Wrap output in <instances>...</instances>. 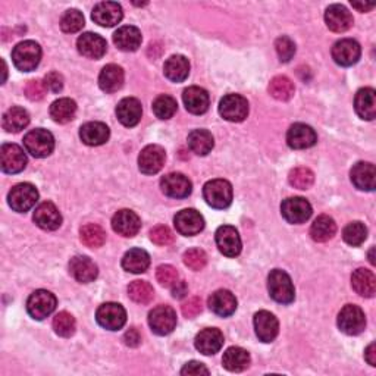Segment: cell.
<instances>
[{
  "instance_id": "obj_33",
  "label": "cell",
  "mask_w": 376,
  "mask_h": 376,
  "mask_svg": "<svg viewBox=\"0 0 376 376\" xmlns=\"http://www.w3.org/2000/svg\"><path fill=\"white\" fill-rule=\"evenodd\" d=\"M355 108L362 119L372 121L376 117V93L373 88H362L355 99Z\"/></svg>"
},
{
  "instance_id": "obj_7",
  "label": "cell",
  "mask_w": 376,
  "mask_h": 376,
  "mask_svg": "<svg viewBox=\"0 0 376 376\" xmlns=\"http://www.w3.org/2000/svg\"><path fill=\"white\" fill-rule=\"evenodd\" d=\"M56 309V297L46 290H37L30 295L27 301V310L30 316L36 321H43L48 316H50Z\"/></svg>"
},
{
  "instance_id": "obj_31",
  "label": "cell",
  "mask_w": 376,
  "mask_h": 376,
  "mask_svg": "<svg viewBox=\"0 0 376 376\" xmlns=\"http://www.w3.org/2000/svg\"><path fill=\"white\" fill-rule=\"evenodd\" d=\"M110 131L103 122H87L79 130V139L87 146H101L109 140Z\"/></svg>"
},
{
  "instance_id": "obj_12",
  "label": "cell",
  "mask_w": 376,
  "mask_h": 376,
  "mask_svg": "<svg viewBox=\"0 0 376 376\" xmlns=\"http://www.w3.org/2000/svg\"><path fill=\"white\" fill-rule=\"evenodd\" d=\"M0 165L5 174H18L27 165V156L19 146L3 144L0 149Z\"/></svg>"
},
{
  "instance_id": "obj_50",
  "label": "cell",
  "mask_w": 376,
  "mask_h": 376,
  "mask_svg": "<svg viewBox=\"0 0 376 376\" xmlns=\"http://www.w3.org/2000/svg\"><path fill=\"white\" fill-rule=\"evenodd\" d=\"M84 27V15L77 9L66 10L61 19V28L63 32H77Z\"/></svg>"
},
{
  "instance_id": "obj_14",
  "label": "cell",
  "mask_w": 376,
  "mask_h": 376,
  "mask_svg": "<svg viewBox=\"0 0 376 376\" xmlns=\"http://www.w3.org/2000/svg\"><path fill=\"white\" fill-rule=\"evenodd\" d=\"M216 244L226 257H235L241 253V238L234 226L224 225L216 231Z\"/></svg>"
},
{
  "instance_id": "obj_37",
  "label": "cell",
  "mask_w": 376,
  "mask_h": 376,
  "mask_svg": "<svg viewBox=\"0 0 376 376\" xmlns=\"http://www.w3.org/2000/svg\"><path fill=\"white\" fill-rule=\"evenodd\" d=\"M150 266V256L146 250L131 248L122 259V268L131 273H143Z\"/></svg>"
},
{
  "instance_id": "obj_62",
  "label": "cell",
  "mask_w": 376,
  "mask_h": 376,
  "mask_svg": "<svg viewBox=\"0 0 376 376\" xmlns=\"http://www.w3.org/2000/svg\"><path fill=\"white\" fill-rule=\"evenodd\" d=\"M373 3H353V8H356L359 9L360 12H368V10L373 9Z\"/></svg>"
},
{
  "instance_id": "obj_19",
  "label": "cell",
  "mask_w": 376,
  "mask_h": 376,
  "mask_svg": "<svg viewBox=\"0 0 376 376\" xmlns=\"http://www.w3.org/2000/svg\"><path fill=\"white\" fill-rule=\"evenodd\" d=\"M317 141L316 132L312 127L306 123H294L293 127L287 132V143L291 149L301 150L309 149V147L315 146Z\"/></svg>"
},
{
  "instance_id": "obj_46",
  "label": "cell",
  "mask_w": 376,
  "mask_h": 376,
  "mask_svg": "<svg viewBox=\"0 0 376 376\" xmlns=\"http://www.w3.org/2000/svg\"><path fill=\"white\" fill-rule=\"evenodd\" d=\"M53 329L59 337H63V338L72 337L75 334V329H77L74 316L68 312L58 313L53 319Z\"/></svg>"
},
{
  "instance_id": "obj_15",
  "label": "cell",
  "mask_w": 376,
  "mask_h": 376,
  "mask_svg": "<svg viewBox=\"0 0 376 376\" xmlns=\"http://www.w3.org/2000/svg\"><path fill=\"white\" fill-rule=\"evenodd\" d=\"M174 222H175L177 231L181 235H186V237L197 235L199 232L203 231L204 228L203 216L195 209H186V210L178 212Z\"/></svg>"
},
{
  "instance_id": "obj_11",
  "label": "cell",
  "mask_w": 376,
  "mask_h": 376,
  "mask_svg": "<svg viewBox=\"0 0 376 376\" xmlns=\"http://www.w3.org/2000/svg\"><path fill=\"white\" fill-rule=\"evenodd\" d=\"M281 213L290 224H303L312 216V206L303 197H291L282 201Z\"/></svg>"
},
{
  "instance_id": "obj_20",
  "label": "cell",
  "mask_w": 376,
  "mask_h": 376,
  "mask_svg": "<svg viewBox=\"0 0 376 376\" xmlns=\"http://www.w3.org/2000/svg\"><path fill=\"white\" fill-rule=\"evenodd\" d=\"M113 231L118 232L122 237H134L140 231L141 221L139 215L128 209L119 210L112 219Z\"/></svg>"
},
{
  "instance_id": "obj_44",
  "label": "cell",
  "mask_w": 376,
  "mask_h": 376,
  "mask_svg": "<svg viewBox=\"0 0 376 376\" xmlns=\"http://www.w3.org/2000/svg\"><path fill=\"white\" fill-rule=\"evenodd\" d=\"M294 84L290 78L286 75H278L275 78H272V81L269 84V93L272 97H275L277 100L281 101H287L294 96Z\"/></svg>"
},
{
  "instance_id": "obj_24",
  "label": "cell",
  "mask_w": 376,
  "mask_h": 376,
  "mask_svg": "<svg viewBox=\"0 0 376 376\" xmlns=\"http://www.w3.org/2000/svg\"><path fill=\"white\" fill-rule=\"evenodd\" d=\"M196 348L204 356H212L224 346V334L216 328H206L196 337Z\"/></svg>"
},
{
  "instance_id": "obj_32",
  "label": "cell",
  "mask_w": 376,
  "mask_h": 376,
  "mask_svg": "<svg viewBox=\"0 0 376 376\" xmlns=\"http://www.w3.org/2000/svg\"><path fill=\"white\" fill-rule=\"evenodd\" d=\"M141 32L137 27L125 26L121 27L113 34V43L118 46L122 52H135L141 44Z\"/></svg>"
},
{
  "instance_id": "obj_21",
  "label": "cell",
  "mask_w": 376,
  "mask_h": 376,
  "mask_svg": "<svg viewBox=\"0 0 376 376\" xmlns=\"http://www.w3.org/2000/svg\"><path fill=\"white\" fill-rule=\"evenodd\" d=\"M122 17V8L115 2H101L96 5V8L93 9V15H91L96 24L108 28L119 24Z\"/></svg>"
},
{
  "instance_id": "obj_9",
  "label": "cell",
  "mask_w": 376,
  "mask_h": 376,
  "mask_svg": "<svg viewBox=\"0 0 376 376\" xmlns=\"http://www.w3.org/2000/svg\"><path fill=\"white\" fill-rule=\"evenodd\" d=\"M149 325L157 335H168L177 326V313L170 306H157L149 313Z\"/></svg>"
},
{
  "instance_id": "obj_51",
  "label": "cell",
  "mask_w": 376,
  "mask_h": 376,
  "mask_svg": "<svg viewBox=\"0 0 376 376\" xmlns=\"http://www.w3.org/2000/svg\"><path fill=\"white\" fill-rule=\"evenodd\" d=\"M184 264L191 270H201L208 264V256L200 248H191L184 253Z\"/></svg>"
},
{
  "instance_id": "obj_2",
  "label": "cell",
  "mask_w": 376,
  "mask_h": 376,
  "mask_svg": "<svg viewBox=\"0 0 376 376\" xmlns=\"http://www.w3.org/2000/svg\"><path fill=\"white\" fill-rule=\"evenodd\" d=\"M12 61L17 70L22 72H31L36 70L41 61V48L40 44L27 40L15 46L12 52Z\"/></svg>"
},
{
  "instance_id": "obj_26",
  "label": "cell",
  "mask_w": 376,
  "mask_h": 376,
  "mask_svg": "<svg viewBox=\"0 0 376 376\" xmlns=\"http://www.w3.org/2000/svg\"><path fill=\"white\" fill-rule=\"evenodd\" d=\"M325 22L331 31L344 32L353 26V17L346 6L333 5L326 9Z\"/></svg>"
},
{
  "instance_id": "obj_36",
  "label": "cell",
  "mask_w": 376,
  "mask_h": 376,
  "mask_svg": "<svg viewBox=\"0 0 376 376\" xmlns=\"http://www.w3.org/2000/svg\"><path fill=\"white\" fill-rule=\"evenodd\" d=\"M164 71L168 79L172 83H182L190 74V63L186 56L175 55L165 62Z\"/></svg>"
},
{
  "instance_id": "obj_38",
  "label": "cell",
  "mask_w": 376,
  "mask_h": 376,
  "mask_svg": "<svg viewBox=\"0 0 376 376\" xmlns=\"http://www.w3.org/2000/svg\"><path fill=\"white\" fill-rule=\"evenodd\" d=\"M224 368L230 372H243L250 366V355L241 347H231L224 353Z\"/></svg>"
},
{
  "instance_id": "obj_23",
  "label": "cell",
  "mask_w": 376,
  "mask_h": 376,
  "mask_svg": "<svg viewBox=\"0 0 376 376\" xmlns=\"http://www.w3.org/2000/svg\"><path fill=\"white\" fill-rule=\"evenodd\" d=\"M255 329L256 335L259 337L260 341H264V343H272L279 333L278 319L270 312L261 310L255 315Z\"/></svg>"
},
{
  "instance_id": "obj_52",
  "label": "cell",
  "mask_w": 376,
  "mask_h": 376,
  "mask_svg": "<svg viewBox=\"0 0 376 376\" xmlns=\"http://www.w3.org/2000/svg\"><path fill=\"white\" fill-rule=\"evenodd\" d=\"M156 278L159 282H161V286L172 288L175 284L179 281V273L174 266L162 265V266H159L156 270Z\"/></svg>"
},
{
  "instance_id": "obj_4",
  "label": "cell",
  "mask_w": 376,
  "mask_h": 376,
  "mask_svg": "<svg viewBox=\"0 0 376 376\" xmlns=\"http://www.w3.org/2000/svg\"><path fill=\"white\" fill-rule=\"evenodd\" d=\"M24 146L27 152L34 157H48L55 149V139L48 130L37 128L24 137Z\"/></svg>"
},
{
  "instance_id": "obj_17",
  "label": "cell",
  "mask_w": 376,
  "mask_h": 376,
  "mask_svg": "<svg viewBox=\"0 0 376 376\" xmlns=\"http://www.w3.org/2000/svg\"><path fill=\"white\" fill-rule=\"evenodd\" d=\"M34 222L44 231H55L62 224V215L52 201H44L34 212Z\"/></svg>"
},
{
  "instance_id": "obj_41",
  "label": "cell",
  "mask_w": 376,
  "mask_h": 376,
  "mask_svg": "<svg viewBox=\"0 0 376 376\" xmlns=\"http://www.w3.org/2000/svg\"><path fill=\"white\" fill-rule=\"evenodd\" d=\"M337 232V225L333 218H329L326 215L319 216V218L312 224L310 228V235L315 241L317 243H325L335 235Z\"/></svg>"
},
{
  "instance_id": "obj_28",
  "label": "cell",
  "mask_w": 376,
  "mask_h": 376,
  "mask_svg": "<svg viewBox=\"0 0 376 376\" xmlns=\"http://www.w3.org/2000/svg\"><path fill=\"white\" fill-rule=\"evenodd\" d=\"M182 100H184L187 110L190 113H195V115H201V113L209 109L210 105V97L208 91L200 87H188L187 90H184Z\"/></svg>"
},
{
  "instance_id": "obj_35",
  "label": "cell",
  "mask_w": 376,
  "mask_h": 376,
  "mask_svg": "<svg viewBox=\"0 0 376 376\" xmlns=\"http://www.w3.org/2000/svg\"><path fill=\"white\" fill-rule=\"evenodd\" d=\"M351 286L362 297H373L376 293V278L369 269H357L351 277Z\"/></svg>"
},
{
  "instance_id": "obj_48",
  "label": "cell",
  "mask_w": 376,
  "mask_h": 376,
  "mask_svg": "<svg viewBox=\"0 0 376 376\" xmlns=\"http://www.w3.org/2000/svg\"><path fill=\"white\" fill-rule=\"evenodd\" d=\"M177 100L170 96H159L153 101V112L159 119H169L175 115L177 112Z\"/></svg>"
},
{
  "instance_id": "obj_3",
  "label": "cell",
  "mask_w": 376,
  "mask_h": 376,
  "mask_svg": "<svg viewBox=\"0 0 376 376\" xmlns=\"http://www.w3.org/2000/svg\"><path fill=\"white\" fill-rule=\"evenodd\" d=\"M203 197L213 209H226L232 203V186L226 179H212L203 187Z\"/></svg>"
},
{
  "instance_id": "obj_59",
  "label": "cell",
  "mask_w": 376,
  "mask_h": 376,
  "mask_svg": "<svg viewBox=\"0 0 376 376\" xmlns=\"http://www.w3.org/2000/svg\"><path fill=\"white\" fill-rule=\"evenodd\" d=\"M123 341H125V344L130 346V347H137L140 344V341H141V335L140 333L137 331L135 328H131L130 331L125 333L123 335Z\"/></svg>"
},
{
  "instance_id": "obj_54",
  "label": "cell",
  "mask_w": 376,
  "mask_h": 376,
  "mask_svg": "<svg viewBox=\"0 0 376 376\" xmlns=\"http://www.w3.org/2000/svg\"><path fill=\"white\" fill-rule=\"evenodd\" d=\"M275 49L281 62H290L293 59V56L295 55V44L288 37H279L275 41Z\"/></svg>"
},
{
  "instance_id": "obj_39",
  "label": "cell",
  "mask_w": 376,
  "mask_h": 376,
  "mask_svg": "<svg viewBox=\"0 0 376 376\" xmlns=\"http://www.w3.org/2000/svg\"><path fill=\"white\" fill-rule=\"evenodd\" d=\"M213 146V137L208 130H195L188 134V147L192 153L206 156L212 152Z\"/></svg>"
},
{
  "instance_id": "obj_47",
  "label": "cell",
  "mask_w": 376,
  "mask_h": 376,
  "mask_svg": "<svg viewBox=\"0 0 376 376\" xmlns=\"http://www.w3.org/2000/svg\"><path fill=\"white\" fill-rule=\"evenodd\" d=\"M344 241L353 247L362 246L364 240L368 238V230L362 222H351L348 224L343 231Z\"/></svg>"
},
{
  "instance_id": "obj_49",
  "label": "cell",
  "mask_w": 376,
  "mask_h": 376,
  "mask_svg": "<svg viewBox=\"0 0 376 376\" xmlns=\"http://www.w3.org/2000/svg\"><path fill=\"white\" fill-rule=\"evenodd\" d=\"M288 181L294 188L307 190L313 186L315 175L309 168H295L290 172Z\"/></svg>"
},
{
  "instance_id": "obj_55",
  "label": "cell",
  "mask_w": 376,
  "mask_h": 376,
  "mask_svg": "<svg viewBox=\"0 0 376 376\" xmlns=\"http://www.w3.org/2000/svg\"><path fill=\"white\" fill-rule=\"evenodd\" d=\"M46 91H48V87L40 79H31L26 86V96L32 101L41 100L46 96Z\"/></svg>"
},
{
  "instance_id": "obj_40",
  "label": "cell",
  "mask_w": 376,
  "mask_h": 376,
  "mask_svg": "<svg viewBox=\"0 0 376 376\" xmlns=\"http://www.w3.org/2000/svg\"><path fill=\"white\" fill-rule=\"evenodd\" d=\"M30 123V115L26 109L22 108H10L5 112L2 125L8 132H19Z\"/></svg>"
},
{
  "instance_id": "obj_5",
  "label": "cell",
  "mask_w": 376,
  "mask_h": 376,
  "mask_svg": "<svg viewBox=\"0 0 376 376\" xmlns=\"http://www.w3.org/2000/svg\"><path fill=\"white\" fill-rule=\"evenodd\" d=\"M37 200L39 191L32 184H28V182H22V184L15 186L9 191L8 196L9 206L19 213H26L30 210L37 203Z\"/></svg>"
},
{
  "instance_id": "obj_34",
  "label": "cell",
  "mask_w": 376,
  "mask_h": 376,
  "mask_svg": "<svg viewBox=\"0 0 376 376\" xmlns=\"http://www.w3.org/2000/svg\"><path fill=\"white\" fill-rule=\"evenodd\" d=\"M123 84V71L118 65H106L99 75V86L106 93H115Z\"/></svg>"
},
{
  "instance_id": "obj_60",
  "label": "cell",
  "mask_w": 376,
  "mask_h": 376,
  "mask_svg": "<svg viewBox=\"0 0 376 376\" xmlns=\"http://www.w3.org/2000/svg\"><path fill=\"white\" fill-rule=\"evenodd\" d=\"M186 294H187V284L184 281H178L172 287V295L175 299H182L186 297Z\"/></svg>"
},
{
  "instance_id": "obj_1",
  "label": "cell",
  "mask_w": 376,
  "mask_h": 376,
  "mask_svg": "<svg viewBox=\"0 0 376 376\" xmlns=\"http://www.w3.org/2000/svg\"><path fill=\"white\" fill-rule=\"evenodd\" d=\"M268 290L270 297L281 304H290L295 299L293 281L288 273L281 269H273L269 273Z\"/></svg>"
},
{
  "instance_id": "obj_27",
  "label": "cell",
  "mask_w": 376,
  "mask_h": 376,
  "mask_svg": "<svg viewBox=\"0 0 376 376\" xmlns=\"http://www.w3.org/2000/svg\"><path fill=\"white\" fill-rule=\"evenodd\" d=\"M143 115L141 103L134 97L122 99L117 106V117L125 127H135Z\"/></svg>"
},
{
  "instance_id": "obj_57",
  "label": "cell",
  "mask_w": 376,
  "mask_h": 376,
  "mask_svg": "<svg viewBox=\"0 0 376 376\" xmlns=\"http://www.w3.org/2000/svg\"><path fill=\"white\" fill-rule=\"evenodd\" d=\"M44 84L52 93H59L63 88V77L59 72H50L44 77Z\"/></svg>"
},
{
  "instance_id": "obj_16",
  "label": "cell",
  "mask_w": 376,
  "mask_h": 376,
  "mask_svg": "<svg viewBox=\"0 0 376 376\" xmlns=\"http://www.w3.org/2000/svg\"><path fill=\"white\" fill-rule=\"evenodd\" d=\"M161 188L165 196L172 199H186L191 195V181L182 174H168L161 179Z\"/></svg>"
},
{
  "instance_id": "obj_8",
  "label": "cell",
  "mask_w": 376,
  "mask_h": 376,
  "mask_svg": "<svg viewBox=\"0 0 376 376\" xmlns=\"http://www.w3.org/2000/svg\"><path fill=\"white\" fill-rule=\"evenodd\" d=\"M96 319L101 328L118 331L127 322V312L118 303H105L97 309Z\"/></svg>"
},
{
  "instance_id": "obj_6",
  "label": "cell",
  "mask_w": 376,
  "mask_h": 376,
  "mask_svg": "<svg viewBox=\"0 0 376 376\" xmlns=\"http://www.w3.org/2000/svg\"><path fill=\"white\" fill-rule=\"evenodd\" d=\"M366 326V316L359 306L347 304L338 315V328L347 335H359Z\"/></svg>"
},
{
  "instance_id": "obj_42",
  "label": "cell",
  "mask_w": 376,
  "mask_h": 376,
  "mask_svg": "<svg viewBox=\"0 0 376 376\" xmlns=\"http://www.w3.org/2000/svg\"><path fill=\"white\" fill-rule=\"evenodd\" d=\"M77 105L71 99H59L52 103L50 106V117L55 122L58 123H68L75 118Z\"/></svg>"
},
{
  "instance_id": "obj_13",
  "label": "cell",
  "mask_w": 376,
  "mask_h": 376,
  "mask_svg": "<svg viewBox=\"0 0 376 376\" xmlns=\"http://www.w3.org/2000/svg\"><path fill=\"white\" fill-rule=\"evenodd\" d=\"M166 161V153L161 146H147L139 156V168L146 175H155L161 170Z\"/></svg>"
},
{
  "instance_id": "obj_18",
  "label": "cell",
  "mask_w": 376,
  "mask_h": 376,
  "mask_svg": "<svg viewBox=\"0 0 376 376\" xmlns=\"http://www.w3.org/2000/svg\"><path fill=\"white\" fill-rule=\"evenodd\" d=\"M360 55H362L360 44L351 39L339 40L333 48V58L341 66H351L357 63V61L360 59Z\"/></svg>"
},
{
  "instance_id": "obj_63",
  "label": "cell",
  "mask_w": 376,
  "mask_h": 376,
  "mask_svg": "<svg viewBox=\"0 0 376 376\" xmlns=\"http://www.w3.org/2000/svg\"><path fill=\"white\" fill-rule=\"evenodd\" d=\"M373 252H375V248H372V250H370V256H369V257H370L369 260H370V264H372V265H375V259H373Z\"/></svg>"
},
{
  "instance_id": "obj_53",
  "label": "cell",
  "mask_w": 376,
  "mask_h": 376,
  "mask_svg": "<svg viewBox=\"0 0 376 376\" xmlns=\"http://www.w3.org/2000/svg\"><path fill=\"white\" fill-rule=\"evenodd\" d=\"M150 240L156 246H169L175 241V235L168 226L159 225V226H155L150 231Z\"/></svg>"
},
{
  "instance_id": "obj_25",
  "label": "cell",
  "mask_w": 376,
  "mask_h": 376,
  "mask_svg": "<svg viewBox=\"0 0 376 376\" xmlns=\"http://www.w3.org/2000/svg\"><path fill=\"white\" fill-rule=\"evenodd\" d=\"M70 272L71 275L81 284L93 282L99 275L97 265L93 260L86 256H75L74 259H71Z\"/></svg>"
},
{
  "instance_id": "obj_29",
  "label": "cell",
  "mask_w": 376,
  "mask_h": 376,
  "mask_svg": "<svg viewBox=\"0 0 376 376\" xmlns=\"http://www.w3.org/2000/svg\"><path fill=\"white\" fill-rule=\"evenodd\" d=\"M351 181L362 191H373L376 186V170L369 162H359L351 169Z\"/></svg>"
},
{
  "instance_id": "obj_10",
  "label": "cell",
  "mask_w": 376,
  "mask_h": 376,
  "mask_svg": "<svg viewBox=\"0 0 376 376\" xmlns=\"http://www.w3.org/2000/svg\"><path fill=\"white\" fill-rule=\"evenodd\" d=\"M219 113L230 122H243L248 115L247 100L240 95H226L219 103Z\"/></svg>"
},
{
  "instance_id": "obj_43",
  "label": "cell",
  "mask_w": 376,
  "mask_h": 376,
  "mask_svg": "<svg viewBox=\"0 0 376 376\" xmlns=\"http://www.w3.org/2000/svg\"><path fill=\"white\" fill-rule=\"evenodd\" d=\"M79 238H81L83 244H86L90 248H99L105 244L106 241V232L103 228L96 224L84 225L79 231Z\"/></svg>"
},
{
  "instance_id": "obj_61",
  "label": "cell",
  "mask_w": 376,
  "mask_h": 376,
  "mask_svg": "<svg viewBox=\"0 0 376 376\" xmlns=\"http://www.w3.org/2000/svg\"><path fill=\"white\" fill-rule=\"evenodd\" d=\"M364 357H366V362L370 364V366H376V344L375 343H372L366 348V353H364Z\"/></svg>"
},
{
  "instance_id": "obj_45",
  "label": "cell",
  "mask_w": 376,
  "mask_h": 376,
  "mask_svg": "<svg viewBox=\"0 0 376 376\" xmlns=\"http://www.w3.org/2000/svg\"><path fill=\"white\" fill-rule=\"evenodd\" d=\"M130 299L139 304H149L155 297V290L147 281H134L128 286Z\"/></svg>"
},
{
  "instance_id": "obj_56",
  "label": "cell",
  "mask_w": 376,
  "mask_h": 376,
  "mask_svg": "<svg viewBox=\"0 0 376 376\" xmlns=\"http://www.w3.org/2000/svg\"><path fill=\"white\" fill-rule=\"evenodd\" d=\"M201 310H203V306L199 297H192L182 304V315L188 319L196 317L199 313H201Z\"/></svg>"
},
{
  "instance_id": "obj_22",
  "label": "cell",
  "mask_w": 376,
  "mask_h": 376,
  "mask_svg": "<svg viewBox=\"0 0 376 376\" xmlns=\"http://www.w3.org/2000/svg\"><path fill=\"white\" fill-rule=\"evenodd\" d=\"M78 52L86 58L90 59H100L108 50V44L103 37H100L99 34L86 32L77 41Z\"/></svg>"
},
{
  "instance_id": "obj_30",
  "label": "cell",
  "mask_w": 376,
  "mask_h": 376,
  "mask_svg": "<svg viewBox=\"0 0 376 376\" xmlns=\"http://www.w3.org/2000/svg\"><path fill=\"white\" fill-rule=\"evenodd\" d=\"M210 310L221 317L231 316L237 310V299L228 290L215 291L209 297Z\"/></svg>"
},
{
  "instance_id": "obj_58",
  "label": "cell",
  "mask_w": 376,
  "mask_h": 376,
  "mask_svg": "<svg viewBox=\"0 0 376 376\" xmlns=\"http://www.w3.org/2000/svg\"><path fill=\"white\" fill-rule=\"evenodd\" d=\"M181 375H188V376H199V375H209V369L204 366L200 362H190L187 363L181 370Z\"/></svg>"
}]
</instances>
